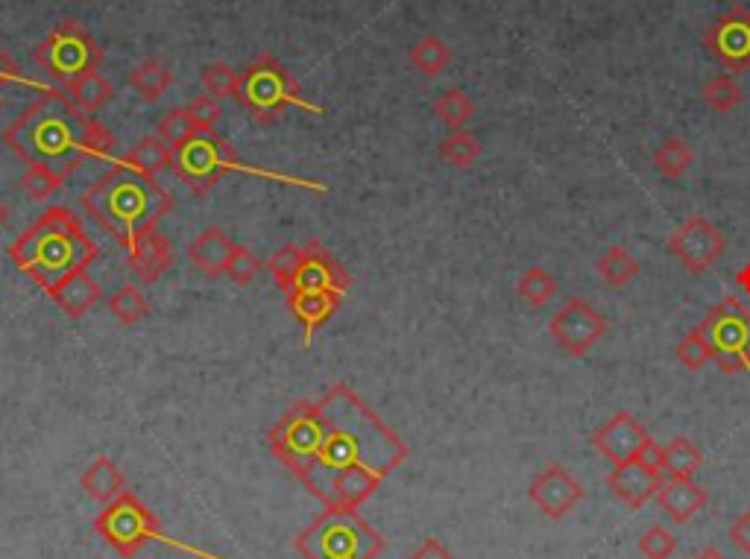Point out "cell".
Wrapping results in <instances>:
<instances>
[{
  "mask_svg": "<svg viewBox=\"0 0 750 559\" xmlns=\"http://www.w3.org/2000/svg\"><path fill=\"white\" fill-rule=\"evenodd\" d=\"M238 74L235 68H229V65H223V62H218V65H209V68L202 70V88H206V94H211L214 100H227V97H235L238 91Z\"/></svg>",
  "mask_w": 750,
  "mask_h": 559,
  "instance_id": "41",
  "label": "cell"
},
{
  "mask_svg": "<svg viewBox=\"0 0 750 559\" xmlns=\"http://www.w3.org/2000/svg\"><path fill=\"white\" fill-rule=\"evenodd\" d=\"M130 86L139 91L144 103H156L165 97L167 88L174 86V74L162 59H144L132 68Z\"/></svg>",
  "mask_w": 750,
  "mask_h": 559,
  "instance_id": "26",
  "label": "cell"
},
{
  "mask_svg": "<svg viewBox=\"0 0 750 559\" xmlns=\"http://www.w3.org/2000/svg\"><path fill=\"white\" fill-rule=\"evenodd\" d=\"M716 349V367L725 376L750 369V311L736 297L721 299L701 323Z\"/></svg>",
  "mask_w": 750,
  "mask_h": 559,
  "instance_id": "9",
  "label": "cell"
},
{
  "mask_svg": "<svg viewBox=\"0 0 750 559\" xmlns=\"http://www.w3.org/2000/svg\"><path fill=\"white\" fill-rule=\"evenodd\" d=\"M607 487L619 501H625L630 510H642L651 499H657V492L663 487V474L648 472L642 463H621L613 466L607 474Z\"/></svg>",
  "mask_w": 750,
  "mask_h": 559,
  "instance_id": "18",
  "label": "cell"
},
{
  "mask_svg": "<svg viewBox=\"0 0 750 559\" xmlns=\"http://www.w3.org/2000/svg\"><path fill=\"white\" fill-rule=\"evenodd\" d=\"M130 267L144 284H156L170 267H174V249L158 228L141 235L130 249Z\"/></svg>",
  "mask_w": 750,
  "mask_h": 559,
  "instance_id": "19",
  "label": "cell"
},
{
  "mask_svg": "<svg viewBox=\"0 0 750 559\" xmlns=\"http://www.w3.org/2000/svg\"><path fill=\"white\" fill-rule=\"evenodd\" d=\"M736 284H739V288H742L745 293H748V297H750V261L745 264L742 270L736 272Z\"/></svg>",
  "mask_w": 750,
  "mask_h": 559,
  "instance_id": "49",
  "label": "cell"
},
{
  "mask_svg": "<svg viewBox=\"0 0 750 559\" xmlns=\"http://www.w3.org/2000/svg\"><path fill=\"white\" fill-rule=\"evenodd\" d=\"M79 205L106 235H112L130 253L141 235L153 232L158 220L167 217V211L174 209V197L158 185V179H150L132 170L126 161H118L79 197Z\"/></svg>",
  "mask_w": 750,
  "mask_h": 559,
  "instance_id": "4",
  "label": "cell"
},
{
  "mask_svg": "<svg viewBox=\"0 0 750 559\" xmlns=\"http://www.w3.org/2000/svg\"><path fill=\"white\" fill-rule=\"evenodd\" d=\"M657 174H663L665 179H683L690 174V167L695 165V153L683 138H665L657 153L651 156Z\"/></svg>",
  "mask_w": 750,
  "mask_h": 559,
  "instance_id": "30",
  "label": "cell"
},
{
  "mask_svg": "<svg viewBox=\"0 0 750 559\" xmlns=\"http://www.w3.org/2000/svg\"><path fill=\"white\" fill-rule=\"evenodd\" d=\"M701 466H704V455L692 439L674 437L669 446H663V474L669 478H695Z\"/></svg>",
  "mask_w": 750,
  "mask_h": 559,
  "instance_id": "27",
  "label": "cell"
},
{
  "mask_svg": "<svg viewBox=\"0 0 750 559\" xmlns=\"http://www.w3.org/2000/svg\"><path fill=\"white\" fill-rule=\"evenodd\" d=\"M170 170H174L176 179H183V182L191 188V193L206 197V193H209L227 174H246V170H253V167L244 165V161L235 156V149L229 147L218 132L200 130L188 144L174 149ZM253 174H262V170H253Z\"/></svg>",
  "mask_w": 750,
  "mask_h": 559,
  "instance_id": "8",
  "label": "cell"
},
{
  "mask_svg": "<svg viewBox=\"0 0 750 559\" xmlns=\"http://www.w3.org/2000/svg\"><path fill=\"white\" fill-rule=\"evenodd\" d=\"M121 161H126L132 170H139V174L150 176V179H158L162 170H170L174 149L167 147L165 141L158 138V135H147V138H141L139 144H135V147L121 158Z\"/></svg>",
  "mask_w": 750,
  "mask_h": 559,
  "instance_id": "25",
  "label": "cell"
},
{
  "mask_svg": "<svg viewBox=\"0 0 750 559\" xmlns=\"http://www.w3.org/2000/svg\"><path fill=\"white\" fill-rule=\"evenodd\" d=\"M410 65L422 74V77H440L449 65H452V51L443 38L437 35H422L413 47H410Z\"/></svg>",
  "mask_w": 750,
  "mask_h": 559,
  "instance_id": "29",
  "label": "cell"
},
{
  "mask_svg": "<svg viewBox=\"0 0 750 559\" xmlns=\"http://www.w3.org/2000/svg\"><path fill=\"white\" fill-rule=\"evenodd\" d=\"M481 141L478 135H472V132H452V135H445L443 141H440V158H443L445 165L452 167H461V170H466V167H472L475 161L481 158Z\"/></svg>",
  "mask_w": 750,
  "mask_h": 559,
  "instance_id": "33",
  "label": "cell"
},
{
  "mask_svg": "<svg viewBox=\"0 0 750 559\" xmlns=\"http://www.w3.org/2000/svg\"><path fill=\"white\" fill-rule=\"evenodd\" d=\"M7 217H9V209H7V205H3V200H0V226L7 223Z\"/></svg>",
  "mask_w": 750,
  "mask_h": 559,
  "instance_id": "51",
  "label": "cell"
},
{
  "mask_svg": "<svg viewBox=\"0 0 750 559\" xmlns=\"http://www.w3.org/2000/svg\"><path fill=\"white\" fill-rule=\"evenodd\" d=\"M695 559H727V557L718 551V548H707V551H701Z\"/></svg>",
  "mask_w": 750,
  "mask_h": 559,
  "instance_id": "50",
  "label": "cell"
},
{
  "mask_svg": "<svg viewBox=\"0 0 750 559\" xmlns=\"http://www.w3.org/2000/svg\"><path fill=\"white\" fill-rule=\"evenodd\" d=\"M598 276L610 288H628L630 281L639 276V261L625 249V246H610L598 258Z\"/></svg>",
  "mask_w": 750,
  "mask_h": 559,
  "instance_id": "31",
  "label": "cell"
},
{
  "mask_svg": "<svg viewBox=\"0 0 750 559\" xmlns=\"http://www.w3.org/2000/svg\"><path fill=\"white\" fill-rule=\"evenodd\" d=\"M232 100H238V105L255 123H276L294 105L311 114H323V105L308 103L302 91H299L297 79L290 77L288 68L271 53H264L255 62H250L246 70H241L238 91Z\"/></svg>",
  "mask_w": 750,
  "mask_h": 559,
  "instance_id": "6",
  "label": "cell"
},
{
  "mask_svg": "<svg viewBox=\"0 0 750 559\" xmlns=\"http://www.w3.org/2000/svg\"><path fill=\"white\" fill-rule=\"evenodd\" d=\"M197 132H200V126H197V121H194L188 109H170V112L162 118V123H158L156 135L165 141L170 149H179L183 144H188Z\"/></svg>",
  "mask_w": 750,
  "mask_h": 559,
  "instance_id": "38",
  "label": "cell"
},
{
  "mask_svg": "<svg viewBox=\"0 0 750 559\" xmlns=\"http://www.w3.org/2000/svg\"><path fill=\"white\" fill-rule=\"evenodd\" d=\"M326 290V293H338L346 297L352 288L350 272L343 270V264L326 249L320 241H308L302 246V264H299L297 284L294 290Z\"/></svg>",
  "mask_w": 750,
  "mask_h": 559,
  "instance_id": "16",
  "label": "cell"
},
{
  "mask_svg": "<svg viewBox=\"0 0 750 559\" xmlns=\"http://www.w3.org/2000/svg\"><path fill=\"white\" fill-rule=\"evenodd\" d=\"M639 551L646 559H669L677 551V539L669 527L651 525L646 534L639 536Z\"/></svg>",
  "mask_w": 750,
  "mask_h": 559,
  "instance_id": "42",
  "label": "cell"
},
{
  "mask_svg": "<svg viewBox=\"0 0 750 559\" xmlns=\"http://www.w3.org/2000/svg\"><path fill=\"white\" fill-rule=\"evenodd\" d=\"M742 86L736 82L734 74H718V77H713L707 86L701 88V100L718 114L734 112L736 105L742 103Z\"/></svg>",
  "mask_w": 750,
  "mask_h": 559,
  "instance_id": "34",
  "label": "cell"
},
{
  "mask_svg": "<svg viewBox=\"0 0 750 559\" xmlns=\"http://www.w3.org/2000/svg\"><path fill=\"white\" fill-rule=\"evenodd\" d=\"M3 86H26V88H44V86H38L35 79H30L21 70V65H18L12 56H9L3 47H0V88Z\"/></svg>",
  "mask_w": 750,
  "mask_h": 559,
  "instance_id": "45",
  "label": "cell"
},
{
  "mask_svg": "<svg viewBox=\"0 0 750 559\" xmlns=\"http://www.w3.org/2000/svg\"><path fill=\"white\" fill-rule=\"evenodd\" d=\"M188 112H191V118L197 121V126H200V130H214L220 118H223L220 100H214L211 94L194 97L191 103H188Z\"/></svg>",
  "mask_w": 750,
  "mask_h": 559,
  "instance_id": "44",
  "label": "cell"
},
{
  "mask_svg": "<svg viewBox=\"0 0 750 559\" xmlns=\"http://www.w3.org/2000/svg\"><path fill=\"white\" fill-rule=\"evenodd\" d=\"M410 559H454V557H452V551L440 543V539H426V543L419 545L417 551H413V557Z\"/></svg>",
  "mask_w": 750,
  "mask_h": 559,
  "instance_id": "48",
  "label": "cell"
},
{
  "mask_svg": "<svg viewBox=\"0 0 750 559\" xmlns=\"http://www.w3.org/2000/svg\"><path fill=\"white\" fill-rule=\"evenodd\" d=\"M730 543L750 557V513H742V516L730 525Z\"/></svg>",
  "mask_w": 750,
  "mask_h": 559,
  "instance_id": "47",
  "label": "cell"
},
{
  "mask_svg": "<svg viewBox=\"0 0 750 559\" xmlns=\"http://www.w3.org/2000/svg\"><path fill=\"white\" fill-rule=\"evenodd\" d=\"M646 425L628 411L613 413L610 420L604 422L602 428L593 434V446L602 457H607L613 466L633 463L642 451V446L648 443Z\"/></svg>",
  "mask_w": 750,
  "mask_h": 559,
  "instance_id": "15",
  "label": "cell"
},
{
  "mask_svg": "<svg viewBox=\"0 0 750 559\" xmlns=\"http://www.w3.org/2000/svg\"><path fill=\"white\" fill-rule=\"evenodd\" d=\"M33 59L44 68V74L56 82L59 88H70L77 79L88 77L100 68L103 62V51L95 42V35L88 33L86 26L65 18L53 26L47 38L35 44Z\"/></svg>",
  "mask_w": 750,
  "mask_h": 559,
  "instance_id": "7",
  "label": "cell"
},
{
  "mask_svg": "<svg viewBox=\"0 0 750 559\" xmlns=\"http://www.w3.org/2000/svg\"><path fill=\"white\" fill-rule=\"evenodd\" d=\"M302 559H378L387 548L384 536L359 516V510L326 507L294 539Z\"/></svg>",
  "mask_w": 750,
  "mask_h": 559,
  "instance_id": "5",
  "label": "cell"
},
{
  "mask_svg": "<svg viewBox=\"0 0 750 559\" xmlns=\"http://www.w3.org/2000/svg\"><path fill=\"white\" fill-rule=\"evenodd\" d=\"M235 241L223 228L209 226L202 228L200 235L188 244V258H191V264L202 276L220 279V276H227V264L232 258V253H235Z\"/></svg>",
  "mask_w": 750,
  "mask_h": 559,
  "instance_id": "20",
  "label": "cell"
},
{
  "mask_svg": "<svg viewBox=\"0 0 750 559\" xmlns=\"http://www.w3.org/2000/svg\"><path fill=\"white\" fill-rule=\"evenodd\" d=\"M109 311H112V316L121 325H135L147 316L150 305L147 299H144V293H141L135 284H123V288L109 299Z\"/></svg>",
  "mask_w": 750,
  "mask_h": 559,
  "instance_id": "39",
  "label": "cell"
},
{
  "mask_svg": "<svg viewBox=\"0 0 750 559\" xmlns=\"http://www.w3.org/2000/svg\"><path fill=\"white\" fill-rule=\"evenodd\" d=\"M657 501L674 525H690L692 518L707 507V492L692 478H669L657 492Z\"/></svg>",
  "mask_w": 750,
  "mask_h": 559,
  "instance_id": "22",
  "label": "cell"
},
{
  "mask_svg": "<svg viewBox=\"0 0 750 559\" xmlns=\"http://www.w3.org/2000/svg\"><path fill=\"white\" fill-rule=\"evenodd\" d=\"M528 499L542 516H549L551 522H560L569 516L572 510L584 499V487L572 478L569 469L558 463H549L528 487Z\"/></svg>",
  "mask_w": 750,
  "mask_h": 559,
  "instance_id": "14",
  "label": "cell"
},
{
  "mask_svg": "<svg viewBox=\"0 0 750 559\" xmlns=\"http://www.w3.org/2000/svg\"><path fill=\"white\" fill-rule=\"evenodd\" d=\"M95 530L106 545H112L114 554L123 559L135 557V554L158 536V518L153 510L144 507V501L132 492H123L121 499L106 504L103 513L95 518Z\"/></svg>",
  "mask_w": 750,
  "mask_h": 559,
  "instance_id": "10",
  "label": "cell"
},
{
  "mask_svg": "<svg viewBox=\"0 0 750 559\" xmlns=\"http://www.w3.org/2000/svg\"><path fill=\"white\" fill-rule=\"evenodd\" d=\"M47 297H51L70 320H82V316L103 299V290H100V284H97L86 270L77 272V276H70L68 281H62L59 288L53 290V293H47Z\"/></svg>",
  "mask_w": 750,
  "mask_h": 559,
  "instance_id": "23",
  "label": "cell"
},
{
  "mask_svg": "<svg viewBox=\"0 0 750 559\" xmlns=\"http://www.w3.org/2000/svg\"><path fill=\"white\" fill-rule=\"evenodd\" d=\"M267 446L320 501L341 469L370 466L390 478L410 455L405 439L346 384L329 387L317 402L288 407L267 434Z\"/></svg>",
  "mask_w": 750,
  "mask_h": 559,
  "instance_id": "1",
  "label": "cell"
},
{
  "mask_svg": "<svg viewBox=\"0 0 750 559\" xmlns=\"http://www.w3.org/2000/svg\"><path fill=\"white\" fill-rule=\"evenodd\" d=\"M431 112H434V118L443 123L445 130L457 132L475 114V103H472V97L463 88H445L443 94L434 100V105H431Z\"/></svg>",
  "mask_w": 750,
  "mask_h": 559,
  "instance_id": "28",
  "label": "cell"
},
{
  "mask_svg": "<svg viewBox=\"0 0 750 559\" xmlns=\"http://www.w3.org/2000/svg\"><path fill=\"white\" fill-rule=\"evenodd\" d=\"M701 44L730 74H745L750 68V12L745 7L727 9L716 24L707 26Z\"/></svg>",
  "mask_w": 750,
  "mask_h": 559,
  "instance_id": "13",
  "label": "cell"
},
{
  "mask_svg": "<svg viewBox=\"0 0 750 559\" xmlns=\"http://www.w3.org/2000/svg\"><path fill=\"white\" fill-rule=\"evenodd\" d=\"M727 241L707 217L692 214L672 237H669V253L674 255V261L681 264L683 270H690L692 276L707 272L713 264L725 255Z\"/></svg>",
  "mask_w": 750,
  "mask_h": 559,
  "instance_id": "12",
  "label": "cell"
},
{
  "mask_svg": "<svg viewBox=\"0 0 750 559\" xmlns=\"http://www.w3.org/2000/svg\"><path fill=\"white\" fill-rule=\"evenodd\" d=\"M0 141L26 165L51 167L62 176L109 156L114 147L112 132L82 112L65 88H42V94L3 130Z\"/></svg>",
  "mask_w": 750,
  "mask_h": 559,
  "instance_id": "2",
  "label": "cell"
},
{
  "mask_svg": "<svg viewBox=\"0 0 750 559\" xmlns=\"http://www.w3.org/2000/svg\"><path fill=\"white\" fill-rule=\"evenodd\" d=\"M65 179L68 176L56 174V170H51V167H42V165H30L26 167V174L21 176V182H18V188L26 193V200L33 202H47L51 197H56V193L62 191V185H65Z\"/></svg>",
  "mask_w": 750,
  "mask_h": 559,
  "instance_id": "36",
  "label": "cell"
},
{
  "mask_svg": "<svg viewBox=\"0 0 750 559\" xmlns=\"http://www.w3.org/2000/svg\"><path fill=\"white\" fill-rule=\"evenodd\" d=\"M549 334L560 349L572 358H584L595 343L607 334V320L586 299H566L558 314L551 316Z\"/></svg>",
  "mask_w": 750,
  "mask_h": 559,
  "instance_id": "11",
  "label": "cell"
},
{
  "mask_svg": "<svg viewBox=\"0 0 750 559\" xmlns=\"http://www.w3.org/2000/svg\"><path fill=\"white\" fill-rule=\"evenodd\" d=\"M382 481H387V478L375 472V469H370V466H350V469H341V472L329 481V487H326L323 504L326 507L359 510L373 499V492L382 487Z\"/></svg>",
  "mask_w": 750,
  "mask_h": 559,
  "instance_id": "17",
  "label": "cell"
},
{
  "mask_svg": "<svg viewBox=\"0 0 750 559\" xmlns=\"http://www.w3.org/2000/svg\"><path fill=\"white\" fill-rule=\"evenodd\" d=\"M0 109H3V103H0Z\"/></svg>",
  "mask_w": 750,
  "mask_h": 559,
  "instance_id": "52",
  "label": "cell"
},
{
  "mask_svg": "<svg viewBox=\"0 0 750 559\" xmlns=\"http://www.w3.org/2000/svg\"><path fill=\"white\" fill-rule=\"evenodd\" d=\"M18 270L53 293L62 281L86 272L97 261V244L70 205H51L24 235L7 249Z\"/></svg>",
  "mask_w": 750,
  "mask_h": 559,
  "instance_id": "3",
  "label": "cell"
},
{
  "mask_svg": "<svg viewBox=\"0 0 750 559\" xmlns=\"http://www.w3.org/2000/svg\"><path fill=\"white\" fill-rule=\"evenodd\" d=\"M299 264H302V246H294V244H285L279 253L273 255L271 261H267V270H271L273 281L279 284V290H285V293L294 290V284H297Z\"/></svg>",
  "mask_w": 750,
  "mask_h": 559,
  "instance_id": "40",
  "label": "cell"
},
{
  "mask_svg": "<svg viewBox=\"0 0 750 559\" xmlns=\"http://www.w3.org/2000/svg\"><path fill=\"white\" fill-rule=\"evenodd\" d=\"M637 463L646 466L648 472L663 474V446H657L654 439H648L646 446H642V451H639Z\"/></svg>",
  "mask_w": 750,
  "mask_h": 559,
  "instance_id": "46",
  "label": "cell"
},
{
  "mask_svg": "<svg viewBox=\"0 0 750 559\" xmlns=\"http://www.w3.org/2000/svg\"><path fill=\"white\" fill-rule=\"evenodd\" d=\"M79 487H82L88 499L106 507V504H112L114 499H121L123 492H126V478L114 466V460L97 457V460H91L86 472H82V478H79Z\"/></svg>",
  "mask_w": 750,
  "mask_h": 559,
  "instance_id": "24",
  "label": "cell"
},
{
  "mask_svg": "<svg viewBox=\"0 0 750 559\" xmlns=\"http://www.w3.org/2000/svg\"><path fill=\"white\" fill-rule=\"evenodd\" d=\"M516 297L525 299L528 305H545V302L558 297V279L549 270H542V267H531L516 281Z\"/></svg>",
  "mask_w": 750,
  "mask_h": 559,
  "instance_id": "35",
  "label": "cell"
},
{
  "mask_svg": "<svg viewBox=\"0 0 750 559\" xmlns=\"http://www.w3.org/2000/svg\"><path fill=\"white\" fill-rule=\"evenodd\" d=\"M70 94V100L82 109V112H100L106 103H112V97H114V86L109 82L106 77H100V74H88V77H82V79H77L74 86L70 88H65Z\"/></svg>",
  "mask_w": 750,
  "mask_h": 559,
  "instance_id": "32",
  "label": "cell"
},
{
  "mask_svg": "<svg viewBox=\"0 0 750 559\" xmlns=\"http://www.w3.org/2000/svg\"><path fill=\"white\" fill-rule=\"evenodd\" d=\"M341 299L338 293H326V290H290L288 293V311L297 316L302 328H306V337L302 343H311L317 328H323L341 308Z\"/></svg>",
  "mask_w": 750,
  "mask_h": 559,
  "instance_id": "21",
  "label": "cell"
},
{
  "mask_svg": "<svg viewBox=\"0 0 750 559\" xmlns=\"http://www.w3.org/2000/svg\"><path fill=\"white\" fill-rule=\"evenodd\" d=\"M264 270L262 258H255L253 249H246V246L238 244L235 253H232V258H229L227 264V276L235 284H241V288H246L250 281H255V276Z\"/></svg>",
  "mask_w": 750,
  "mask_h": 559,
  "instance_id": "43",
  "label": "cell"
},
{
  "mask_svg": "<svg viewBox=\"0 0 750 559\" xmlns=\"http://www.w3.org/2000/svg\"><path fill=\"white\" fill-rule=\"evenodd\" d=\"M674 355H677V360H681L683 367L686 369H704L707 364H716V349H713V343H709V337L698 328H692L686 337H683L681 343H677V349H674Z\"/></svg>",
  "mask_w": 750,
  "mask_h": 559,
  "instance_id": "37",
  "label": "cell"
}]
</instances>
